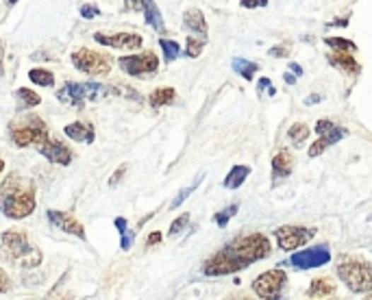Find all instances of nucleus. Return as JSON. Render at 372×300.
<instances>
[{"label":"nucleus","mask_w":372,"mask_h":300,"mask_svg":"<svg viewBox=\"0 0 372 300\" xmlns=\"http://www.w3.org/2000/svg\"><path fill=\"white\" fill-rule=\"evenodd\" d=\"M270 253H272V246L266 235L262 233L244 235V237L233 239V242L226 244L224 248H220L216 255H211L203 265V272L207 277L233 275V272H240V270L248 267L255 261L270 257Z\"/></svg>","instance_id":"nucleus-1"},{"label":"nucleus","mask_w":372,"mask_h":300,"mask_svg":"<svg viewBox=\"0 0 372 300\" xmlns=\"http://www.w3.org/2000/svg\"><path fill=\"white\" fill-rule=\"evenodd\" d=\"M37 194L31 178L9 174L0 185V214L9 220H24L35 212Z\"/></svg>","instance_id":"nucleus-2"},{"label":"nucleus","mask_w":372,"mask_h":300,"mask_svg":"<svg viewBox=\"0 0 372 300\" xmlns=\"http://www.w3.org/2000/svg\"><path fill=\"white\" fill-rule=\"evenodd\" d=\"M0 255L20 267H37L42 263V250L35 248L20 229H9L0 235Z\"/></svg>","instance_id":"nucleus-3"},{"label":"nucleus","mask_w":372,"mask_h":300,"mask_svg":"<svg viewBox=\"0 0 372 300\" xmlns=\"http://www.w3.org/2000/svg\"><path fill=\"white\" fill-rule=\"evenodd\" d=\"M9 137L18 148H28V146H42L50 137V133L40 115L26 113L16 117L9 125Z\"/></svg>","instance_id":"nucleus-4"},{"label":"nucleus","mask_w":372,"mask_h":300,"mask_svg":"<svg viewBox=\"0 0 372 300\" xmlns=\"http://www.w3.org/2000/svg\"><path fill=\"white\" fill-rule=\"evenodd\" d=\"M337 277L353 294L372 292V265L361 259H353L349 255L342 257L337 263Z\"/></svg>","instance_id":"nucleus-5"},{"label":"nucleus","mask_w":372,"mask_h":300,"mask_svg":"<svg viewBox=\"0 0 372 300\" xmlns=\"http://www.w3.org/2000/svg\"><path fill=\"white\" fill-rule=\"evenodd\" d=\"M111 94V89L103 83H94V81H88V83H66L59 92H57V98L66 105H72V107H83L85 100L90 103H98L103 100L105 96Z\"/></svg>","instance_id":"nucleus-6"},{"label":"nucleus","mask_w":372,"mask_h":300,"mask_svg":"<svg viewBox=\"0 0 372 300\" xmlns=\"http://www.w3.org/2000/svg\"><path fill=\"white\" fill-rule=\"evenodd\" d=\"M111 64L113 59L111 54H105V52H98V50H92V48H79L72 52V66L88 74V76H105L111 72Z\"/></svg>","instance_id":"nucleus-7"},{"label":"nucleus","mask_w":372,"mask_h":300,"mask_svg":"<svg viewBox=\"0 0 372 300\" xmlns=\"http://www.w3.org/2000/svg\"><path fill=\"white\" fill-rule=\"evenodd\" d=\"M118 66L129 76H146L159 70V57L153 50L139 52V54H127V57H120Z\"/></svg>","instance_id":"nucleus-8"},{"label":"nucleus","mask_w":372,"mask_h":300,"mask_svg":"<svg viewBox=\"0 0 372 300\" xmlns=\"http://www.w3.org/2000/svg\"><path fill=\"white\" fill-rule=\"evenodd\" d=\"M285 283H288V275L283 270H268L252 281V292L260 298H279Z\"/></svg>","instance_id":"nucleus-9"},{"label":"nucleus","mask_w":372,"mask_h":300,"mask_svg":"<svg viewBox=\"0 0 372 300\" xmlns=\"http://www.w3.org/2000/svg\"><path fill=\"white\" fill-rule=\"evenodd\" d=\"M329 261H331V250H329L327 244L298 250V253H294V255L290 257V263H292V267H296V270L320 267V265H327Z\"/></svg>","instance_id":"nucleus-10"},{"label":"nucleus","mask_w":372,"mask_h":300,"mask_svg":"<svg viewBox=\"0 0 372 300\" xmlns=\"http://www.w3.org/2000/svg\"><path fill=\"white\" fill-rule=\"evenodd\" d=\"M313 229H303V226H279L274 231V237H277V242L281 246V250H296L301 246H305L309 239L313 237Z\"/></svg>","instance_id":"nucleus-11"},{"label":"nucleus","mask_w":372,"mask_h":300,"mask_svg":"<svg viewBox=\"0 0 372 300\" xmlns=\"http://www.w3.org/2000/svg\"><path fill=\"white\" fill-rule=\"evenodd\" d=\"M124 11H141L149 26H153L157 33H165V22L155 0H124Z\"/></svg>","instance_id":"nucleus-12"},{"label":"nucleus","mask_w":372,"mask_h":300,"mask_svg":"<svg viewBox=\"0 0 372 300\" xmlns=\"http://www.w3.org/2000/svg\"><path fill=\"white\" fill-rule=\"evenodd\" d=\"M94 40L100 46L107 48H116V50H137L144 44V38L139 33H113V35H105V33H96Z\"/></svg>","instance_id":"nucleus-13"},{"label":"nucleus","mask_w":372,"mask_h":300,"mask_svg":"<svg viewBox=\"0 0 372 300\" xmlns=\"http://www.w3.org/2000/svg\"><path fill=\"white\" fill-rule=\"evenodd\" d=\"M37 150L42 153V157H46L48 161L57 166H70L72 161V150L64 142L54 139V137H48L42 146H37Z\"/></svg>","instance_id":"nucleus-14"},{"label":"nucleus","mask_w":372,"mask_h":300,"mask_svg":"<svg viewBox=\"0 0 372 300\" xmlns=\"http://www.w3.org/2000/svg\"><path fill=\"white\" fill-rule=\"evenodd\" d=\"M46 216H48L50 224H54L57 229H62L64 233H70V235H76L79 239H85V229L74 216H70L66 212H57V209H48Z\"/></svg>","instance_id":"nucleus-15"},{"label":"nucleus","mask_w":372,"mask_h":300,"mask_svg":"<svg viewBox=\"0 0 372 300\" xmlns=\"http://www.w3.org/2000/svg\"><path fill=\"white\" fill-rule=\"evenodd\" d=\"M183 28L194 35H200L203 40H207L209 31H207V20H205V13L200 9H187L183 13Z\"/></svg>","instance_id":"nucleus-16"},{"label":"nucleus","mask_w":372,"mask_h":300,"mask_svg":"<svg viewBox=\"0 0 372 300\" xmlns=\"http://www.w3.org/2000/svg\"><path fill=\"white\" fill-rule=\"evenodd\" d=\"M294 168V157L290 150H279L272 159V181L279 183L281 178H288Z\"/></svg>","instance_id":"nucleus-17"},{"label":"nucleus","mask_w":372,"mask_h":300,"mask_svg":"<svg viewBox=\"0 0 372 300\" xmlns=\"http://www.w3.org/2000/svg\"><path fill=\"white\" fill-rule=\"evenodd\" d=\"M64 133H66L72 142H81V144H92V142L96 139L94 125L83 122V120H76V122L68 125V127L64 129Z\"/></svg>","instance_id":"nucleus-18"},{"label":"nucleus","mask_w":372,"mask_h":300,"mask_svg":"<svg viewBox=\"0 0 372 300\" xmlns=\"http://www.w3.org/2000/svg\"><path fill=\"white\" fill-rule=\"evenodd\" d=\"M347 135H349L347 129H337V127H335L333 131H329L327 135H320L316 142L311 144V148H309V157H320L329 146L337 144L339 139H344Z\"/></svg>","instance_id":"nucleus-19"},{"label":"nucleus","mask_w":372,"mask_h":300,"mask_svg":"<svg viewBox=\"0 0 372 300\" xmlns=\"http://www.w3.org/2000/svg\"><path fill=\"white\" fill-rule=\"evenodd\" d=\"M329 64L333 68H339L349 74H359V64L351 57V52H335V54H329Z\"/></svg>","instance_id":"nucleus-20"},{"label":"nucleus","mask_w":372,"mask_h":300,"mask_svg":"<svg viewBox=\"0 0 372 300\" xmlns=\"http://www.w3.org/2000/svg\"><path fill=\"white\" fill-rule=\"evenodd\" d=\"M250 176V168L248 166H233L228 170V174L224 176V188L226 190H238L244 185V181Z\"/></svg>","instance_id":"nucleus-21"},{"label":"nucleus","mask_w":372,"mask_h":300,"mask_svg":"<svg viewBox=\"0 0 372 300\" xmlns=\"http://www.w3.org/2000/svg\"><path fill=\"white\" fill-rule=\"evenodd\" d=\"M175 100H177L175 87H159V89H155V92L149 96V103H151V107H155V109L168 107V105H173Z\"/></svg>","instance_id":"nucleus-22"},{"label":"nucleus","mask_w":372,"mask_h":300,"mask_svg":"<svg viewBox=\"0 0 372 300\" xmlns=\"http://www.w3.org/2000/svg\"><path fill=\"white\" fill-rule=\"evenodd\" d=\"M335 292V285L331 279H316V281H311L309 289H307V296L309 298H327Z\"/></svg>","instance_id":"nucleus-23"},{"label":"nucleus","mask_w":372,"mask_h":300,"mask_svg":"<svg viewBox=\"0 0 372 300\" xmlns=\"http://www.w3.org/2000/svg\"><path fill=\"white\" fill-rule=\"evenodd\" d=\"M113 224H116V229L120 233V248L122 250H131V246L135 242V231L129 229V222L124 218H116V220H113Z\"/></svg>","instance_id":"nucleus-24"},{"label":"nucleus","mask_w":372,"mask_h":300,"mask_svg":"<svg viewBox=\"0 0 372 300\" xmlns=\"http://www.w3.org/2000/svg\"><path fill=\"white\" fill-rule=\"evenodd\" d=\"M16 98H18V107L20 109H33V107H37L42 103V96L35 94L33 89H28V87H20Z\"/></svg>","instance_id":"nucleus-25"},{"label":"nucleus","mask_w":372,"mask_h":300,"mask_svg":"<svg viewBox=\"0 0 372 300\" xmlns=\"http://www.w3.org/2000/svg\"><path fill=\"white\" fill-rule=\"evenodd\" d=\"M233 70L244 79V81H252V76L260 72V66L257 64H252V62H248V59H242V57H236L233 59Z\"/></svg>","instance_id":"nucleus-26"},{"label":"nucleus","mask_w":372,"mask_h":300,"mask_svg":"<svg viewBox=\"0 0 372 300\" xmlns=\"http://www.w3.org/2000/svg\"><path fill=\"white\" fill-rule=\"evenodd\" d=\"M28 79L40 87H50L54 83V74L46 68H33L31 72H28Z\"/></svg>","instance_id":"nucleus-27"},{"label":"nucleus","mask_w":372,"mask_h":300,"mask_svg":"<svg viewBox=\"0 0 372 300\" xmlns=\"http://www.w3.org/2000/svg\"><path fill=\"white\" fill-rule=\"evenodd\" d=\"M288 137H290V142H292L296 148H301V146L307 142V137H309V129H307V125H301V122L292 125L290 131H288Z\"/></svg>","instance_id":"nucleus-28"},{"label":"nucleus","mask_w":372,"mask_h":300,"mask_svg":"<svg viewBox=\"0 0 372 300\" xmlns=\"http://www.w3.org/2000/svg\"><path fill=\"white\" fill-rule=\"evenodd\" d=\"M159 46H161V50H163L165 64H173L175 59L181 54V46H179L175 40H159Z\"/></svg>","instance_id":"nucleus-29"},{"label":"nucleus","mask_w":372,"mask_h":300,"mask_svg":"<svg viewBox=\"0 0 372 300\" xmlns=\"http://www.w3.org/2000/svg\"><path fill=\"white\" fill-rule=\"evenodd\" d=\"M325 44L329 48H333L335 52H355L357 50V46L351 40H344V38H325Z\"/></svg>","instance_id":"nucleus-30"},{"label":"nucleus","mask_w":372,"mask_h":300,"mask_svg":"<svg viewBox=\"0 0 372 300\" xmlns=\"http://www.w3.org/2000/svg\"><path fill=\"white\" fill-rule=\"evenodd\" d=\"M203 178H205V174H198V176H196V181H194L190 188L181 190V192L175 196V200H173V204H170V209H177V207H181V204L187 200V196H190V194H194V192H196V188H198L200 183H203Z\"/></svg>","instance_id":"nucleus-31"},{"label":"nucleus","mask_w":372,"mask_h":300,"mask_svg":"<svg viewBox=\"0 0 372 300\" xmlns=\"http://www.w3.org/2000/svg\"><path fill=\"white\" fill-rule=\"evenodd\" d=\"M238 212H240V207H238L236 202H233V204H228L226 209H220V212L214 216V222H216L220 229H224V226L228 224V220H231Z\"/></svg>","instance_id":"nucleus-32"},{"label":"nucleus","mask_w":372,"mask_h":300,"mask_svg":"<svg viewBox=\"0 0 372 300\" xmlns=\"http://www.w3.org/2000/svg\"><path fill=\"white\" fill-rule=\"evenodd\" d=\"M203 48H205V40L200 38V40H196V38H187V42H185V54L190 57V59H196V57H200V52H203Z\"/></svg>","instance_id":"nucleus-33"},{"label":"nucleus","mask_w":372,"mask_h":300,"mask_svg":"<svg viewBox=\"0 0 372 300\" xmlns=\"http://www.w3.org/2000/svg\"><path fill=\"white\" fill-rule=\"evenodd\" d=\"M190 224V214H183V216H179L173 224H170V229H168V235L170 237H175V235H179L185 226Z\"/></svg>","instance_id":"nucleus-34"},{"label":"nucleus","mask_w":372,"mask_h":300,"mask_svg":"<svg viewBox=\"0 0 372 300\" xmlns=\"http://www.w3.org/2000/svg\"><path fill=\"white\" fill-rule=\"evenodd\" d=\"M257 92H260V96H274L277 94V89H274V85H272V81L270 79H260V81H257Z\"/></svg>","instance_id":"nucleus-35"},{"label":"nucleus","mask_w":372,"mask_h":300,"mask_svg":"<svg viewBox=\"0 0 372 300\" xmlns=\"http://www.w3.org/2000/svg\"><path fill=\"white\" fill-rule=\"evenodd\" d=\"M79 13H81V18H85V20H92V18L100 16V9H98L96 5H83V7L79 9Z\"/></svg>","instance_id":"nucleus-36"},{"label":"nucleus","mask_w":372,"mask_h":300,"mask_svg":"<svg viewBox=\"0 0 372 300\" xmlns=\"http://www.w3.org/2000/svg\"><path fill=\"white\" fill-rule=\"evenodd\" d=\"M11 279H9V275L5 272L3 267H0V294H9L11 292Z\"/></svg>","instance_id":"nucleus-37"},{"label":"nucleus","mask_w":372,"mask_h":300,"mask_svg":"<svg viewBox=\"0 0 372 300\" xmlns=\"http://www.w3.org/2000/svg\"><path fill=\"white\" fill-rule=\"evenodd\" d=\"M127 170H129V166H120L116 172H113V176L109 178V188H116L120 181H122V178H124V174H127Z\"/></svg>","instance_id":"nucleus-38"},{"label":"nucleus","mask_w":372,"mask_h":300,"mask_svg":"<svg viewBox=\"0 0 372 300\" xmlns=\"http://www.w3.org/2000/svg\"><path fill=\"white\" fill-rule=\"evenodd\" d=\"M333 129H335V125L331 122V120H318V125H316V133L318 135H327Z\"/></svg>","instance_id":"nucleus-39"},{"label":"nucleus","mask_w":372,"mask_h":300,"mask_svg":"<svg viewBox=\"0 0 372 300\" xmlns=\"http://www.w3.org/2000/svg\"><path fill=\"white\" fill-rule=\"evenodd\" d=\"M244 9H264L268 7V0H242Z\"/></svg>","instance_id":"nucleus-40"},{"label":"nucleus","mask_w":372,"mask_h":300,"mask_svg":"<svg viewBox=\"0 0 372 300\" xmlns=\"http://www.w3.org/2000/svg\"><path fill=\"white\" fill-rule=\"evenodd\" d=\"M268 52H270V57H288L290 54V46H274Z\"/></svg>","instance_id":"nucleus-41"},{"label":"nucleus","mask_w":372,"mask_h":300,"mask_svg":"<svg viewBox=\"0 0 372 300\" xmlns=\"http://www.w3.org/2000/svg\"><path fill=\"white\" fill-rule=\"evenodd\" d=\"M161 242V233L159 231H153L151 235H149V239H146V248H151V246H155V244H159Z\"/></svg>","instance_id":"nucleus-42"},{"label":"nucleus","mask_w":372,"mask_h":300,"mask_svg":"<svg viewBox=\"0 0 372 300\" xmlns=\"http://www.w3.org/2000/svg\"><path fill=\"white\" fill-rule=\"evenodd\" d=\"M283 81L288 83V85H294V83L298 81V76H296L294 72H285V74H283Z\"/></svg>","instance_id":"nucleus-43"},{"label":"nucleus","mask_w":372,"mask_h":300,"mask_svg":"<svg viewBox=\"0 0 372 300\" xmlns=\"http://www.w3.org/2000/svg\"><path fill=\"white\" fill-rule=\"evenodd\" d=\"M290 72H294V74H296V76H298V79H301V76H303V68H301V66H298V64H294V62H292V64H290Z\"/></svg>","instance_id":"nucleus-44"},{"label":"nucleus","mask_w":372,"mask_h":300,"mask_svg":"<svg viewBox=\"0 0 372 300\" xmlns=\"http://www.w3.org/2000/svg\"><path fill=\"white\" fill-rule=\"evenodd\" d=\"M316 103H320V96H318V94H311V96L305 100V105H316Z\"/></svg>","instance_id":"nucleus-45"},{"label":"nucleus","mask_w":372,"mask_h":300,"mask_svg":"<svg viewBox=\"0 0 372 300\" xmlns=\"http://www.w3.org/2000/svg\"><path fill=\"white\" fill-rule=\"evenodd\" d=\"M349 24V20L344 18V20H333V22H329V26H347Z\"/></svg>","instance_id":"nucleus-46"},{"label":"nucleus","mask_w":372,"mask_h":300,"mask_svg":"<svg viewBox=\"0 0 372 300\" xmlns=\"http://www.w3.org/2000/svg\"><path fill=\"white\" fill-rule=\"evenodd\" d=\"M5 170V161H3V157H0V172Z\"/></svg>","instance_id":"nucleus-47"},{"label":"nucleus","mask_w":372,"mask_h":300,"mask_svg":"<svg viewBox=\"0 0 372 300\" xmlns=\"http://www.w3.org/2000/svg\"><path fill=\"white\" fill-rule=\"evenodd\" d=\"M18 3V0H9V5H16Z\"/></svg>","instance_id":"nucleus-48"},{"label":"nucleus","mask_w":372,"mask_h":300,"mask_svg":"<svg viewBox=\"0 0 372 300\" xmlns=\"http://www.w3.org/2000/svg\"><path fill=\"white\" fill-rule=\"evenodd\" d=\"M370 298H372V294H370Z\"/></svg>","instance_id":"nucleus-49"}]
</instances>
